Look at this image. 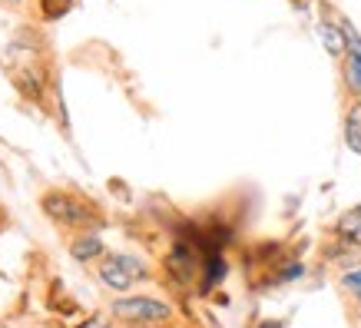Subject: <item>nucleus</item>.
Segmentation results:
<instances>
[{
  "label": "nucleus",
  "mask_w": 361,
  "mask_h": 328,
  "mask_svg": "<svg viewBox=\"0 0 361 328\" xmlns=\"http://www.w3.org/2000/svg\"><path fill=\"white\" fill-rule=\"evenodd\" d=\"M40 206H44L47 219H54L56 226H63V229L90 232L103 222L99 212L90 206L87 199H77L73 193H63V189H50V193H44Z\"/></svg>",
  "instance_id": "obj_1"
},
{
  "label": "nucleus",
  "mask_w": 361,
  "mask_h": 328,
  "mask_svg": "<svg viewBox=\"0 0 361 328\" xmlns=\"http://www.w3.org/2000/svg\"><path fill=\"white\" fill-rule=\"evenodd\" d=\"M99 282L106 285V288H113V292H130L136 279L116 262V255H110V259L99 262Z\"/></svg>",
  "instance_id": "obj_7"
},
{
  "label": "nucleus",
  "mask_w": 361,
  "mask_h": 328,
  "mask_svg": "<svg viewBox=\"0 0 361 328\" xmlns=\"http://www.w3.org/2000/svg\"><path fill=\"white\" fill-rule=\"evenodd\" d=\"M318 37H322V44H325L329 56H335V60H341V56H345V50H348V40H345V30H341V23H338V13H331L329 7H322Z\"/></svg>",
  "instance_id": "obj_5"
},
{
  "label": "nucleus",
  "mask_w": 361,
  "mask_h": 328,
  "mask_svg": "<svg viewBox=\"0 0 361 328\" xmlns=\"http://www.w3.org/2000/svg\"><path fill=\"white\" fill-rule=\"evenodd\" d=\"M0 4H4V7H13V4H20V0H0Z\"/></svg>",
  "instance_id": "obj_16"
},
{
  "label": "nucleus",
  "mask_w": 361,
  "mask_h": 328,
  "mask_svg": "<svg viewBox=\"0 0 361 328\" xmlns=\"http://www.w3.org/2000/svg\"><path fill=\"white\" fill-rule=\"evenodd\" d=\"M341 136H345V146L351 153L361 156V99H351L345 107V116H341Z\"/></svg>",
  "instance_id": "obj_6"
},
{
  "label": "nucleus",
  "mask_w": 361,
  "mask_h": 328,
  "mask_svg": "<svg viewBox=\"0 0 361 328\" xmlns=\"http://www.w3.org/2000/svg\"><path fill=\"white\" fill-rule=\"evenodd\" d=\"M83 328H110V318H106V315H93Z\"/></svg>",
  "instance_id": "obj_13"
},
{
  "label": "nucleus",
  "mask_w": 361,
  "mask_h": 328,
  "mask_svg": "<svg viewBox=\"0 0 361 328\" xmlns=\"http://www.w3.org/2000/svg\"><path fill=\"white\" fill-rule=\"evenodd\" d=\"M335 239L348 242L355 252L361 249V209L358 206L338 216V222H335Z\"/></svg>",
  "instance_id": "obj_8"
},
{
  "label": "nucleus",
  "mask_w": 361,
  "mask_h": 328,
  "mask_svg": "<svg viewBox=\"0 0 361 328\" xmlns=\"http://www.w3.org/2000/svg\"><path fill=\"white\" fill-rule=\"evenodd\" d=\"M70 255L80 259V262H90V259H99L103 255V239L97 232H80L77 239L70 242Z\"/></svg>",
  "instance_id": "obj_9"
},
{
  "label": "nucleus",
  "mask_w": 361,
  "mask_h": 328,
  "mask_svg": "<svg viewBox=\"0 0 361 328\" xmlns=\"http://www.w3.org/2000/svg\"><path fill=\"white\" fill-rule=\"evenodd\" d=\"M338 23H341V30H345V40H348V50L338 60L341 90H345V97L361 99V33L351 27L348 17H338Z\"/></svg>",
  "instance_id": "obj_3"
},
{
  "label": "nucleus",
  "mask_w": 361,
  "mask_h": 328,
  "mask_svg": "<svg viewBox=\"0 0 361 328\" xmlns=\"http://www.w3.org/2000/svg\"><path fill=\"white\" fill-rule=\"evenodd\" d=\"M13 87L23 93V99H33V103H44V90H47V66L27 60L23 66H13Z\"/></svg>",
  "instance_id": "obj_4"
},
{
  "label": "nucleus",
  "mask_w": 361,
  "mask_h": 328,
  "mask_svg": "<svg viewBox=\"0 0 361 328\" xmlns=\"http://www.w3.org/2000/svg\"><path fill=\"white\" fill-rule=\"evenodd\" d=\"M341 288L348 292V296H355L361 302V269H351V272L341 275Z\"/></svg>",
  "instance_id": "obj_12"
},
{
  "label": "nucleus",
  "mask_w": 361,
  "mask_h": 328,
  "mask_svg": "<svg viewBox=\"0 0 361 328\" xmlns=\"http://www.w3.org/2000/svg\"><path fill=\"white\" fill-rule=\"evenodd\" d=\"M130 328H156L153 322H130Z\"/></svg>",
  "instance_id": "obj_14"
},
{
  "label": "nucleus",
  "mask_w": 361,
  "mask_h": 328,
  "mask_svg": "<svg viewBox=\"0 0 361 328\" xmlns=\"http://www.w3.org/2000/svg\"><path fill=\"white\" fill-rule=\"evenodd\" d=\"M110 315H116L120 322H153L163 325L173 318V305H166L159 298H146V296H130V298H116L110 305Z\"/></svg>",
  "instance_id": "obj_2"
},
{
  "label": "nucleus",
  "mask_w": 361,
  "mask_h": 328,
  "mask_svg": "<svg viewBox=\"0 0 361 328\" xmlns=\"http://www.w3.org/2000/svg\"><path fill=\"white\" fill-rule=\"evenodd\" d=\"M358 318H361V302H358Z\"/></svg>",
  "instance_id": "obj_17"
},
{
  "label": "nucleus",
  "mask_w": 361,
  "mask_h": 328,
  "mask_svg": "<svg viewBox=\"0 0 361 328\" xmlns=\"http://www.w3.org/2000/svg\"><path fill=\"white\" fill-rule=\"evenodd\" d=\"M116 262H120L136 282H140V279H149V265L142 262V259H136V255H116Z\"/></svg>",
  "instance_id": "obj_11"
},
{
  "label": "nucleus",
  "mask_w": 361,
  "mask_h": 328,
  "mask_svg": "<svg viewBox=\"0 0 361 328\" xmlns=\"http://www.w3.org/2000/svg\"><path fill=\"white\" fill-rule=\"evenodd\" d=\"M262 328H285V325H279V322H265Z\"/></svg>",
  "instance_id": "obj_15"
},
{
  "label": "nucleus",
  "mask_w": 361,
  "mask_h": 328,
  "mask_svg": "<svg viewBox=\"0 0 361 328\" xmlns=\"http://www.w3.org/2000/svg\"><path fill=\"white\" fill-rule=\"evenodd\" d=\"M37 7H40L44 20H63L66 13L77 7V0H37Z\"/></svg>",
  "instance_id": "obj_10"
}]
</instances>
